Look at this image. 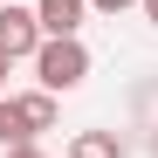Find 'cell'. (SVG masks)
<instances>
[{
  "mask_svg": "<svg viewBox=\"0 0 158 158\" xmlns=\"http://www.w3.org/2000/svg\"><path fill=\"white\" fill-rule=\"evenodd\" d=\"M35 76H41V89H48V96L83 89V76H89V48L76 41V35H48V41H41V55H35Z\"/></svg>",
  "mask_w": 158,
  "mask_h": 158,
  "instance_id": "1",
  "label": "cell"
},
{
  "mask_svg": "<svg viewBox=\"0 0 158 158\" xmlns=\"http://www.w3.org/2000/svg\"><path fill=\"white\" fill-rule=\"evenodd\" d=\"M41 41H48V28H41L35 7H0V55H7V62H21V55L35 62Z\"/></svg>",
  "mask_w": 158,
  "mask_h": 158,
  "instance_id": "2",
  "label": "cell"
},
{
  "mask_svg": "<svg viewBox=\"0 0 158 158\" xmlns=\"http://www.w3.org/2000/svg\"><path fill=\"white\" fill-rule=\"evenodd\" d=\"M35 14H41L48 35H76V28H83V14H89V0H35Z\"/></svg>",
  "mask_w": 158,
  "mask_h": 158,
  "instance_id": "3",
  "label": "cell"
},
{
  "mask_svg": "<svg viewBox=\"0 0 158 158\" xmlns=\"http://www.w3.org/2000/svg\"><path fill=\"white\" fill-rule=\"evenodd\" d=\"M14 117H21V131H55V96L48 89H28V96H14Z\"/></svg>",
  "mask_w": 158,
  "mask_h": 158,
  "instance_id": "4",
  "label": "cell"
},
{
  "mask_svg": "<svg viewBox=\"0 0 158 158\" xmlns=\"http://www.w3.org/2000/svg\"><path fill=\"white\" fill-rule=\"evenodd\" d=\"M69 158H124V138H117V131H76Z\"/></svg>",
  "mask_w": 158,
  "mask_h": 158,
  "instance_id": "5",
  "label": "cell"
},
{
  "mask_svg": "<svg viewBox=\"0 0 158 158\" xmlns=\"http://www.w3.org/2000/svg\"><path fill=\"white\" fill-rule=\"evenodd\" d=\"M14 144H35V138H28L21 117H14V96H0V151H14Z\"/></svg>",
  "mask_w": 158,
  "mask_h": 158,
  "instance_id": "6",
  "label": "cell"
},
{
  "mask_svg": "<svg viewBox=\"0 0 158 158\" xmlns=\"http://www.w3.org/2000/svg\"><path fill=\"white\" fill-rule=\"evenodd\" d=\"M96 14H124V7H144V0H89Z\"/></svg>",
  "mask_w": 158,
  "mask_h": 158,
  "instance_id": "7",
  "label": "cell"
},
{
  "mask_svg": "<svg viewBox=\"0 0 158 158\" xmlns=\"http://www.w3.org/2000/svg\"><path fill=\"white\" fill-rule=\"evenodd\" d=\"M0 158H48L41 144H14V151H0Z\"/></svg>",
  "mask_w": 158,
  "mask_h": 158,
  "instance_id": "8",
  "label": "cell"
},
{
  "mask_svg": "<svg viewBox=\"0 0 158 158\" xmlns=\"http://www.w3.org/2000/svg\"><path fill=\"white\" fill-rule=\"evenodd\" d=\"M144 21H151V28H158V0H144Z\"/></svg>",
  "mask_w": 158,
  "mask_h": 158,
  "instance_id": "9",
  "label": "cell"
},
{
  "mask_svg": "<svg viewBox=\"0 0 158 158\" xmlns=\"http://www.w3.org/2000/svg\"><path fill=\"white\" fill-rule=\"evenodd\" d=\"M0 89H7V55H0Z\"/></svg>",
  "mask_w": 158,
  "mask_h": 158,
  "instance_id": "10",
  "label": "cell"
}]
</instances>
